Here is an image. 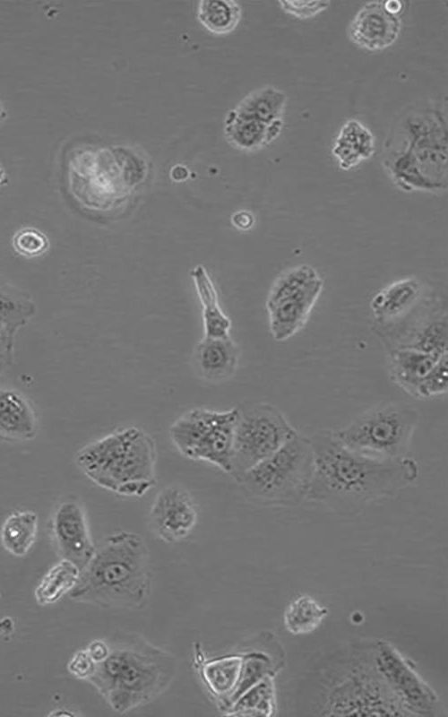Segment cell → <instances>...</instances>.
I'll list each match as a JSON object with an SVG mask.
<instances>
[{"label":"cell","mask_w":448,"mask_h":717,"mask_svg":"<svg viewBox=\"0 0 448 717\" xmlns=\"http://www.w3.org/2000/svg\"><path fill=\"white\" fill-rule=\"evenodd\" d=\"M198 519L196 504L191 494L179 485H168L156 495L149 512L152 532L167 543L185 539Z\"/></svg>","instance_id":"cell-11"},{"label":"cell","mask_w":448,"mask_h":717,"mask_svg":"<svg viewBox=\"0 0 448 717\" xmlns=\"http://www.w3.org/2000/svg\"><path fill=\"white\" fill-rule=\"evenodd\" d=\"M288 97L274 86H264L250 92L232 109L234 115L267 124L283 121Z\"/></svg>","instance_id":"cell-20"},{"label":"cell","mask_w":448,"mask_h":717,"mask_svg":"<svg viewBox=\"0 0 448 717\" xmlns=\"http://www.w3.org/2000/svg\"><path fill=\"white\" fill-rule=\"evenodd\" d=\"M49 529L57 555L82 570L96 549L83 505L76 499L61 501L52 513Z\"/></svg>","instance_id":"cell-10"},{"label":"cell","mask_w":448,"mask_h":717,"mask_svg":"<svg viewBox=\"0 0 448 717\" xmlns=\"http://www.w3.org/2000/svg\"><path fill=\"white\" fill-rule=\"evenodd\" d=\"M448 388L447 354L442 356L418 385L416 399L424 400L442 395Z\"/></svg>","instance_id":"cell-32"},{"label":"cell","mask_w":448,"mask_h":717,"mask_svg":"<svg viewBox=\"0 0 448 717\" xmlns=\"http://www.w3.org/2000/svg\"><path fill=\"white\" fill-rule=\"evenodd\" d=\"M283 121L267 124L229 112L225 120L228 141L243 151H256L270 144L281 132Z\"/></svg>","instance_id":"cell-19"},{"label":"cell","mask_w":448,"mask_h":717,"mask_svg":"<svg viewBox=\"0 0 448 717\" xmlns=\"http://www.w3.org/2000/svg\"><path fill=\"white\" fill-rule=\"evenodd\" d=\"M4 178H5V171H4V169L2 168V166H0V185L3 183V181L4 180Z\"/></svg>","instance_id":"cell-40"},{"label":"cell","mask_w":448,"mask_h":717,"mask_svg":"<svg viewBox=\"0 0 448 717\" xmlns=\"http://www.w3.org/2000/svg\"><path fill=\"white\" fill-rule=\"evenodd\" d=\"M278 3L285 13L298 19L314 17L331 5L330 1H280Z\"/></svg>","instance_id":"cell-34"},{"label":"cell","mask_w":448,"mask_h":717,"mask_svg":"<svg viewBox=\"0 0 448 717\" xmlns=\"http://www.w3.org/2000/svg\"><path fill=\"white\" fill-rule=\"evenodd\" d=\"M420 292L419 282L405 278L379 290L371 300L374 315L383 321L392 319L409 308Z\"/></svg>","instance_id":"cell-22"},{"label":"cell","mask_w":448,"mask_h":717,"mask_svg":"<svg viewBox=\"0 0 448 717\" xmlns=\"http://www.w3.org/2000/svg\"><path fill=\"white\" fill-rule=\"evenodd\" d=\"M38 431V419L30 401L13 389H0V438L29 441Z\"/></svg>","instance_id":"cell-16"},{"label":"cell","mask_w":448,"mask_h":717,"mask_svg":"<svg viewBox=\"0 0 448 717\" xmlns=\"http://www.w3.org/2000/svg\"><path fill=\"white\" fill-rule=\"evenodd\" d=\"M323 286V280L318 277L302 289L266 305L271 333L276 341L289 339L305 325Z\"/></svg>","instance_id":"cell-13"},{"label":"cell","mask_w":448,"mask_h":717,"mask_svg":"<svg viewBox=\"0 0 448 717\" xmlns=\"http://www.w3.org/2000/svg\"><path fill=\"white\" fill-rule=\"evenodd\" d=\"M318 277L320 276L316 270L311 265L301 264L289 268L273 282L266 299V305L302 289Z\"/></svg>","instance_id":"cell-30"},{"label":"cell","mask_w":448,"mask_h":717,"mask_svg":"<svg viewBox=\"0 0 448 717\" xmlns=\"http://www.w3.org/2000/svg\"><path fill=\"white\" fill-rule=\"evenodd\" d=\"M96 668V663L89 655L86 649L75 652L70 658L67 669L73 677L88 680Z\"/></svg>","instance_id":"cell-35"},{"label":"cell","mask_w":448,"mask_h":717,"mask_svg":"<svg viewBox=\"0 0 448 717\" xmlns=\"http://www.w3.org/2000/svg\"><path fill=\"white\" fill-rule=\"evenodd\" d=\"M375 151L373 133L357 119L347 120L340 129L332 153L343 170L370 159Z\"/></svg>","instance_id":"cell-17"},{"label":"cell","mask_w":448,"mask_h":717,"mask_svg":"<svg viewBox=\"0 0 448 717\" xmlns=\"http://www.w3.org/2000/svg\"><path fill=\"white\" fill-rule=\"evenodd\" d=\"M241 656L239 678L228 708L247 689L271 675V664L267 654L262 652H242Z\"/></svg>","instance_id":"cell-28"},{"label":"cell","mask_w":448,"mask_h":717,"mask_svg":"<svg viewBox=\"0 0 448 717\" xmlns=\"http://www.w3.org/2000/svg\"><path fill=\"white\" fill-rule=\"evenodd\" d=\"M388 656L394 665L395 669L400 674H388L389 678H391L392 682L398 686L400 689L402 688V693L405 694V696L410 701L411 704H423L426 703L427 694L426 691L424 689L422 684L417 678V677L412 673L409 669L404 664L402 661H401L400 657L397 654L390 653L388 651ZM424 706V704H423Z\"/></svg>","instance_id":"cell-31"},{"label":"cell","mask_w":448,"mask_h":717,"mask_svg":"<svg viewBox=\"0 0 448 717\" xmlns=\"http://www.w3.org/2000/svg\"><path fill=\"white\" fill-rule=\"evenodd\" d=\"M38 527L37 513L31 510L15 511L4 519L1 526V543L10 554L23 557L36 540Z\"/></svg>","instance_id":"cell-23"},{"label":"cell","mask_w":448,"mask_h":717,"mask_svg":"<svg viewBox=\"0 0 448 717\" xmlns=\"http://www.w3.org/2000/svg\"><path fill=\"white\" fill-rule=\"evenodd\" d=\"M241 7L235 1H201L197 18L210 32L224 35L233 31L241 19Z\"/></svg>","instance_id":"cell-25"},{"label":"cell","mask_w":448,"mask_h":717,"mask_svg":"<svg viewBox=\"0 0 448 717\" xmlns=\"http://www.w3.org/2000/svg\"><path fill=\"white\" fill-rule=\"evenodd\" d=\"M108 644V656L87 681L116 713L153 702L173 683L177 661L169 652L133 632L115 634Z\"/></svg>","instance_id":"cell-3"},{"label":"cell","mask_w":448,"mask_h":717,"mask_svg":"<svg viewBox=\"0 0 448 717\" xmlns=\"http://www.w3.org/2000/svg\"><path fill=\"white\" fill-rule=\"evenodd\" d=\"M194 665L200 678L218 708L224 712L236 688L242 662L241 653L207 659L199 644L194 646Z\"/></svg>","instance_id":"cell-14"},{"label":"cell","mask_w":448,"mask_h":717,"mask_svg":"<svg viewBox=\"0 0 448 717\" xmlns=\"http://www.w3.org/2000/svg\"><path fill=\"white\" fill-rule=\"evenodd\" d=\"M273 692L271 677H267L243 693L224 713L226 716L271 715Z\"/></svg>","instance_id":"cell-27"},{"label":"cell","mask_w":448,"mask_h":717,"mask_svg":"<svg viewBox=\"0 0 448 717\" xmlns=\"http://www.w3.org/2000/svg\"><path fill=\"white\" fill-rule=\"evenodd\" d=\"M151 592L147 544L138 533L120 531L95 549L69 595L104 609L138 610L147 605Z\"/></svg>","instance_id":"cell-4"},{"label":"cell","mask_w":448,"mask_h":717,"mask_svg":"<svg viewBox=\"0 0 448 717\" xmlns=\"http://www.w3.org/2000/svg\"><path fill=\"white\" fill-rule=\"evenodd\" d=\"M384 8L392 14L401 16L405 9V3L397 0L383 2Z\"/></svg>","instance_id":"cell-38"},{"label":"cell","mask_w":448,"mask_h":717,"mask_svg":"<svg viewBox=\"0 0 448 717\" xmlns=\"http://www.w3.org/2000/svg\"><path fill=\"white\" fill-rule=\"evenodd\" d=\"M85 649L96 664L103 661L110 652L108 642L102 639L91 641Z\"/></svg>","instance_id":"cell-36"},{"label":"cell","mask_w":448,"mask_h":717,"mask_svg":"<svg viewBox=\"0 0 448 717\" xmlns=\"http://www.w3.org/2000/svg\"><path fill=\"white\" fill-rule=\"evenodd\" d=\"M326 608L318 604L312 597L303 595L294 600L284 614L287 630L294 635L313 632L327 616Z\"/></svg>","instance_id":"cell-26"},{"label":"cell","mask_w":448,"mask_h":717,"mask_svg":"<svg viewBox=\"0 0 448 717\" xmlns=\"http://www.w3.org/2000/svg\"><path fill=\"white\" fill-rule=\"evenodd\" d=\"M397 348H409L436 356L447 354L446 318L429 323L419 329L410 340Z\"/></svg>","instance_id":"cell-29"},{"label":"cell","mask_w":448,"mask_h":717,"mask_svg":"<svg viewBox=\"0 0 448 717\" xmlns=\"http://www.w3.org/2000/svg\"><path fill=\"white\" fill-rule=\"evenodd\" d=\"M419 412L412 405L392 402L373 407L337 431L336 437L348 448L379 460L409 455Z\"/></svg>","instance_id":"cell-7"},{"label":"cell","mask_w":448,"mask_h":717,"mask_svg":"<svg viewBox=\"0 0 448 717\" xmlns=\"http://www.w3.org/2000/svg\"><path fill=\"white\" fill-rule=\"evenodd\" d=\"M13 246L20 255L25 257H36L48 249L49 242L40 230L35 228H24L14 234Z\"/></svg>","instance_id":"cell-33"},{"label":"cell","mask_w":448,"mask_h":717,"mask_svg":"<svg viewBox=\"0 0 448 717\" xmlns=\"http://www.w3.org/2000/svg\"><path fill=\"white\" fill-rule=\"evenodd\" d=\"M401 30V19L390 13L383 2L366 3L349 25V36L354 44L369 51L392 46Z\"/></svg>","instance_id":"cell-12"},{"label":"cell","mask_w":448,"mask_h":717,"mask_svg":"<svg viewBox=\"0 0 448 717\" xmlns=\"http://www.w3.org/2000/svg\"><path fill=\"white\" fill-rule=\"evenodd\" d=\"M81 570L73 562L61 558L44 574L35 590V599L40 605H51L69 593L76 584Z\"/></svg>","instance_id":"cell-24"},{"label":"cell","mask_w":448,"mask_h":717,"mask_svg":"<svg viewBox=\"0 0 448 717\" xmlns=\"http://www.w3.org/2000/svg\"><path fill=\"white\" fill-rule=\"evenodd\" d=\"M238 357V348L229 336H204L194 349V368L201 379L212 384L222 383L235 374Z\"/></svg>","instance_id":"cell-15"},{"label":"cell","mask_w":448,"mask_h":717,"mask_svg":"<svg viewBox=\"0 0 448 717\" xmlns=\"http://www.w3.org/2000/svg\"><path fill=\"white\" fill-rule=\"evenodd\" d=\"M75 462L92 482L123 497H142L157 482L155 441L138 427L115 430L85 445Z\"/></svg>","instance_id":"cell-5"},{"label":"cell","mask_w":448,"mask_h":717,"mask_svg":"<svg viewBox=\"0 0 448 717\" xmlns=\"http://www.w3.org/2000/svg\"><path fill=\"white\" fill-rule=\"evenodd\" d=\"M314 472L310 438L294 434L279 450L236 481L244 496L263 505H295L306 499Z\"/></svg>","instance_id":"cell-6"},{"label":"cell","mask_w":448,"mask_h":717,"mask_svg":"<svg viewBox=\"0 0 448 717\" xmlns=\"http://www.w3.org/2000/svg\"><path fill=\"white\" fill-rule=\"evenodd\" d=\"M237 408L229 471L236 480L297 432L285 415L270 403L248 402Z\"/></svg>","instance_id":"cell-8"},{"label":"cell","mask_w":448,"mask_h":717,"mask_svg":"<svg viewBox=\"0 0 448 717\" xmlns=\"http://www.w3.org/2000/svg\"><path fill=\"white\" fill-rule=\"evenodd\" d=\"M314 472L306 496L339 512H357L366 505L396 495L414 484L419 474L411 456L379 460L345 446L332 430L309 436Z\"/></svg>","instance_id":"cell-1"},{"label":"cell","mask_w":448,"mask_h":717,"mask_svg":"<svg viewBox=\"0 0 448 717\" xmlns=\"http://www.w3.org/2000/svg\"><path fill=\"white\" fill-rule=\"evenodd\" d=\"M441 357L409 348L392 349L390 353L391 378L401 389L416 398L422 379Z\"/></svg>","instance_id":"cell-18"},{"label":"cell","mask_w":448,"mask_h":717,"mask_svg":"<svg viewBox=\"0 0 448 717\" xmlns=\"http://www.w3.org/2000/svg\"><path fill=\"white\" fill-rule=\"evenodd\" d=\"M237 414V407L227 410L191 409L170 426V440L184 457L209 462L229 473Z\"/></svg>","instance_id":"cell-9"},{"label":"cell","mask_w":448,"mask_h":717,"mask_svg":"<svg viewBox=\"0 0 448 717\" xmlns=\"http://www.w3.org/2000/svg\"><path fill=\"white\" fill-rule=\"evenodd\" d=\"M232 220L237 227L243 229L250 228L254 223L253 215L246 211H241L237 212L233 216Z\"/></svg>","instance_id":"cell-37"},{"label":"cell","mask_w":448,"mask_h":717,"mask_svg":"<svg viewBox=\"0 0 448 717\" xmlns=\"http://www.w3.org/2000/svg\"><path fill=\"white\" fill-rule=\"evenodd\" d=\"M383 166L405 192L443 193L447 187V117L444 103L411 106L385 142Z\"/></svg>","instance_id":"cell-2"},{"label":"cell","mask_w":448,"mask_h":717,"mask_svg":"<svg viewBox=\"0 0 448 717\" xmlns=\"http://www.w3.org/2000/svg\"><path fill=\"white\" fill-rule=\"evenodd\" d=\"M191 276L202 306L204 336L227 337L230 329V320L223 314L218 302L217 291L206 271L199 264L192 269Z\"/></svg>","instance_id":"cell-21"},{"label":"cell","mask_w":448,"mask_h":717,"mask_svg":"<svg viewBox=\"0 0 448 717\" xmlns=\"http://www.w3.org/2000/svg\"><path fill=\"white\" fill-rule=\"evenodd\" d=\"M7 117V111L0 101V123Z\"/></svg>","instance_id":"cell-39"}]
</instances>
